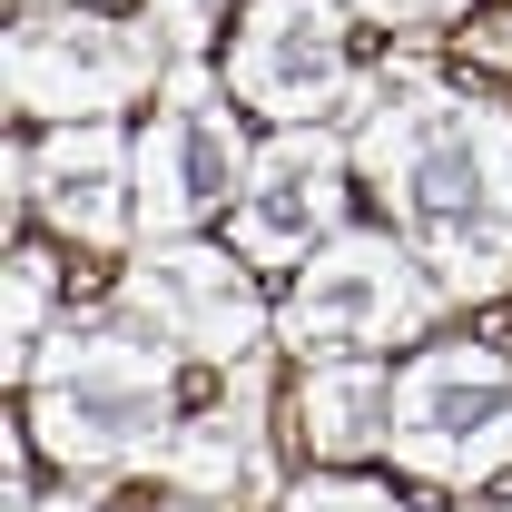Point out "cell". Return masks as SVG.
Segmentation results:
<instances>
[{"mask_svg":"<svg viewBox=\"0 0 512 512\" xmlns=\"http://www.w3.org/2000/svg\"><path fill=\"white\" fill-rule=\"evenodd\" d=\"M355 168L375 178L384 227L434 266V286L483 306L512 286V109L394 60L355 99Z\"/></svg>","mask_w":512,"mask_h":512,"instance_id":"obj_1","label":"cell"},{"mask_svg":"<svg viewBox=\"0 0 512 512\" xmlns=\"http://www.w3.org/2000/svg\"><path fill=\"white\" fill-rule=\"evenodd\" d=\"M20 394H30L20 434L60 473H89V483L158 473V453L178 434V355H158L119 316H60Z\"/></svg>","mask_w":512,"mask_h":512,"instance_id":"obj_2","label":"cell"},{"mask_svg":"<svg viewBox=\"0 0 512 512\" xmlns=\"http://www.w3.org/2000/svg\"><path fill=\"white\" fill-rule=\"evenodd\" d=\"M434 316H444L434 266L404 247L394 227H345V237H325L296 266V286L276 306V345L286 355H316V365L325 355H384V345L424 335Z\"/></svg>","mask_w":512,"mask_h":512,"instance_id":"obj_3","label":"cell"},{"mask_svg":"<svg viewBox=\"0 0 512 512\" xmlns=\"http://www.w3.org/2000/svg\"><path fill=\"white\" fill-rule=\"evenodd\" d=\"M384 453L424 483L483 493L512 473V355L493 345H434L394 375V414H384Z\"/></svg>","mask_w":512,"mask_h":512,"instance_id":"obj_4","label":"cell"},{"mask_svg":"<svg viewBox=\"0 0 512 512\" xmlns=\"http://www.w3.org/2000/svg\"><path fill=\"white\" fill-rule=\"evenodd\" d=\"M109 316L128 335H148L158 355L178 365H247L266 355V296H256L247 256H217L197 237H158V247H128L119 286H109Z\"/></svg>","mask_w":512,"mask_h":512,"instance_id":"obj_5","label":"cell"},{"mask_svg":"<svg viewBox=\"0 0 512 512\" xmlns=\"http://www.w3.org/2000/svg\"><path fill=\"white\" fill-rule=\"evenodd\" d=\"M158 20H119V10H30L10 20V50H0V79H10V109L40 128L69 119H119L128 99L158 79Z\"/></svg>","mask_w":512,"mask_h":512,"instance_id":"obj_6","label":"cell"},{"mask_svg":"<svg viewBox=\"0 0 512 512\" xmlns=\"http://www.w3.org/2000/svg\"><path fill=\"white\" fill-rule=\"evenodd\" d=\"M247 128H237V99H217V69L178 60L158 79V109L138 128V247L158 237H188L217 207H237L247 188Z\"/></svg>","mask_w":512,"mask_h":512,"instance_id":"obj_7","label":"cell"},{"mask_svg":"<svg viewBox=\"0 0 512 512\" xmlns=\"http://www.w3.org/2000/svg\"><path fill=\"white\" fill-rule=\"evenodd\" d=\"M345 0H247L227 30V99L256 109L266 128H325L345 119L355 89V40Z\"/></svg>","mask_w":512,"mask_h":512,"instance_id":"obj_8","label":"cell"},{"mask_svg":"<svg viewBox=\"0 0 512 512\" xmlns=\"http://www.w3.org/2000/svg\"><path fill=\"white\" fill-rule=\"evenodd\" d=\"M345 188H355V148L335 128H276L247 158V188L227 207L247 266H306L325 237H345Z\"/></svg>","mask_w":512,"mask_h":512,"instance_id":"obj_9","label":"cell"},{"mask_svg":"<svg viewBox=\"0 0 512 512\" xmlns=\"http://www.w3.org/2000/svg\"><path fill=\"white\" fill-rule=\"evenodd\" d=\"M158 483L178 503L207 512H247V503H286V463H276V414H266V355L227 365V394L207 414H178V434L158 453Z\"/></svg>","mask_w":512,"mask_h":512,"instance_id":"obj_10","label":"cell"},{"mask_svg":"<svg viewBox=\"0 0 512 512\" xmlns=\"http://www.w3.org/2000/svg\"><path fill=\"white\" fill-rule=\"evenodd\" d=\"M30 207L69 247H138V138L119 119H69L30 148Z\"/></svg>","mask_w":512,"mask_h":512,"instance_id":"obj_11","label":"cell"},{"mask_svg":"<svg viewBox=\"0 0 512 512\" xmlns=\"http://www.w3.org/2000/svg\"><path fill=\"white\" fill-rule=\"evenodd\" d=\"M384 414H394V384H384L375 355H325L296 384V434L325 453V463H365L384 444Z\"/></svg>","mask_w":512,"mask_h":512,"instance_id":"obj_12","label":"cell"},{"mask_svg":"<svg viewBox=\"0 0 512 512\" xmlns=\"http://www.w3.org/2000/svg\"><path fill=\"white\" fill-rule=\"evenodd\" d=\"M0 325H10V335H0V365H10V384H30L50 325H60V256L10 247V306H0Z\"/></svg>","mask_w":512,"mask_h":512,"instance_id":"obj_13","label":"cell"},{"mask_svg":"<svg viewBox=\"0 0 512 512\" xmlns=\"http://www.w3.org/2000/svg\"><path fill=\"white\" fill-rule=\"evenodd\" d=\"M217 10H237V0H148V20H158V40H168L178 60H197V50L217 40Z\"/></svg>","mask_w":512,"mask_h":512,"instance_id":"obj_14","label":"cell"},{"mask_svg":"<svg viewBox=\"0 0 512 512\" xmlns=\"http://www.w3.org/2000/svg\"><path fill=\"white\" fill-rule=\"evenodd\" d=\"M355 20H375V30H453L473 0H345Z\"/></svg>","mask_w":512,"mask_h":512,"instance_id":"obj_15","label":"cell"},{"mask_svg":"<svg viewBox=\"0 0 512 512\" xmlns=\"http://www.w3.org/2000/svg\"><path fill=\"white\" fill-rule=\"evenodd\" d=\"M394 493H375V483H345V473H325V483H296L276 512H384Z\"/></svg>","mask_w":512,"mask_h":512,"instance_id":"obj_16","label":"cell"},{"mask_svg":"<svg viewBox=\"0 0 512 512\" xmlns=\"http://www.w3.org/2000/svg\"><path fill=\"white\" fill-rule=\"evenodd\" d=\"M453 50H463L473 69H512V10H493V20H463V30H453Z\"/></svg>","mask_w":512,"mask_h":512,"instance_id":"obj_17","label":"cell"},{"mask_svg":"<svg viewBox=\"0 0 512 512\" xmlns=\"http://www.w3.org/2000/svg\"><path fill=\"white\" fill-rule=\"evenodd\" d=\"M10 10H20V20H30V10H69V0H10Z\"/></svg>","mask_w":512,"mask_h":512,"instance_id":"obj_18","label":"cell"},{"mask_svg":"<svg viewBox=\"0 0 512 512\" xmlns=\"http://www.w3.org/2000/svg\"><path fill=\"white\" fill-rule=\"evenodd\" d=\"M138 512H207V503H138Z\"/></svg>","mask_w":512,"mask_h":512,"instance_id":"obj_19","label":"cell"},{"mask_svg":"<svg viewBox=\"0 0 512 512\" xmlns=\"http://www.w3.org/2000/svg\"><path fill=\"white\" fill-rule=\"evenodd\" d=\"M384 512H404V503H384Z\"/></svg>","mask_w":512,"mask_h":512,"instance_id":"obj_20","label":"cell"}]
</instances>
